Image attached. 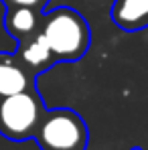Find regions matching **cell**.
Here are the masks:
<instances>
[{"mask_svg": "<svg viewBox=\"0 0 148 150\" xmlns=\"http://www.w3.org/2000/svg\"><path fill=\"white\" fill-rule=\"evenodd\" d=\"M41 35L47 41L57 63L79 61L91 45V28L87 21L69 6H59L43 12Z\"/></svg>", "mask_w": 148, "mask_h": 150, "instance_id": "obj_1", "label": "cell"}, {"mask_svg": "<svg viewBox=\"0 0 148 150\" xmlns=\"http://www.w3.org/2000/svg\"><path fill=\"white\" fill-rule=\"evenodd\" d=\"M45 110V101L37 85L18 93L0 96V136L10 142L33 140Z\"/></svg>", "mask_w": 148, "mask_h": 150, "instance_id": "obj_2", "label": "cell"}, {"mask_svg": "<svg viewBox=\"0 0 148 150\" xmlns=\"http://www.w3.org/2000/svg\"><path fill=\"white\" fill-rule=\"evenodd\" d=\"M41 150H85L89 144V128L71 108L45 110V116L35 132Z\"/></svg>", "mask_w": 148, "mask_h": 150, "instance_id": "obj_3", "label": "cell"}, {"mask_svg": "<svg viewBox=\"0 0 148 150\" xmlns=\"http://www.w3.org/2000/svg\"><path fill=\"white\" fill-rule=\"evenodd\" d=\"M14 59L21 63V67L33 77L49 71L53 65H57L53 53H51L47 41L43 39L41 30L26 37L23 41H16V49H14Z\"/></svg>", "mask_w": 148, "mask_h": 150, "instance_id": "obj_4", "label": "cell"}, {"mask_svg": "<svg viewBox=\"0 0 148 150\" xmlns=\"http://www.w3.org/2000/svg\"><path fill=\"white\" fill-rule=\"evenodd\" d=\"M43 12L45 10H37L30 6H10V8H6V14L2 18L4 30L14 41H23L41 30Z\"/></svg>", "mask_w": 148, "mask_h": 150, "instance_id": "obj_5", "label": "cell"}, {"mask_svg": "<svg viewBox=\"0 0 148 150\" xmlns=\"http://www.w3.org/2000/svg\"><path fill=\"white\" fill-rule=\"evenodd\" d=\"M110 16L126 33L142 30L148 26V0H114Z\"/></svg>", "mask_w": 148, "mask_h": 150, "instance_id": "obj_6", "label": "cell"}, {"mask_svg": "<svg viewBox=\"0 0 148 150\" xmlns=\"http://www.w3.org/2000/svg\"><path fill=\"white\" fill-rule=\"evenodd\" d=\"M35 85V77L26 73L14 55H0V96L18 93Z\"/></svg>", "mask_w": 148, "mask_h": 150, "instance_id": "obj_7", "label": "cell"}, {"mask_svg": "<svg viewBox=\"0 0 148 150\" xmlns=\"http://www.w3.org/2000/svg\"><path fill=\"white\" fill-rule=\"evenodd\" d=\"M0 2L6 8H10V6H30V8H37V10H45L49 0H0Z\"/></svg>", "mask_w": 148, "mask_h": 150, "instance_id": "obj_8", "label": "cell"}]
</instances>
